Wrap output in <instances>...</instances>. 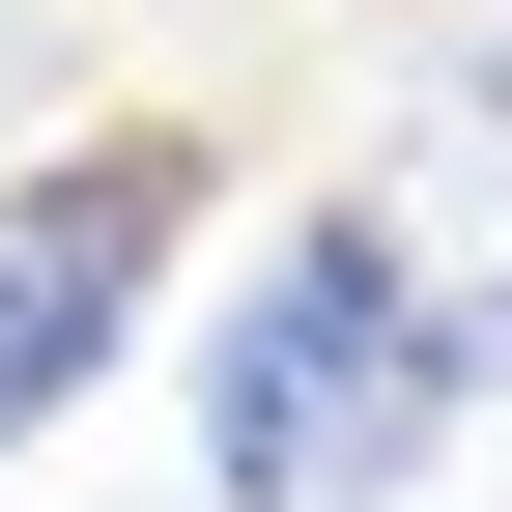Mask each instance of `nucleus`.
Instances as JSON below:
<instances>
[{"label": "nucleus", "mask_w": 512, "mask_h": 512, "mask_svg": "<svg viewBox=\"0 0 512 512\" xmlns=\"http://www.w3.org/2000/svg\"><path fill=\"white\" fill-rule=\"evenodd\" d=\"M484 399H512V370H484V313L427 285L399 200H285L200 285V484L228 512H399Z\"/></svg>", "instance_id": "1"}, {"label": "nucleus", "mask_w": 512, "mask_h": 512, "mask_svg": "<svg viewBox=\"0 0 512 512\" xmlns=\"http://www.w3.org/2000/svg\"><path fill=\"white\" fill-rule=\"evenodd\" d=\"M171 228H200V143H171V114H114V143H57V171H0V456H29V427L86 399L114 342H143V285H171Z\"/></svg>", "instance_id": "2"}, {"label": "nucleus", "mask_w": 512, "mask_h": 512, "mask_svg": "<svg viewBox=\"0 0 512 512\" xmlns=\"http://www.w3.org/2000/svg\"><path fill=\"white\" fill-rule=\"evenodd\" d=\"M427 143H484V171H512V0H456V29H427Z\"/></svg>", "instance_id": "3"}]
</instances>
